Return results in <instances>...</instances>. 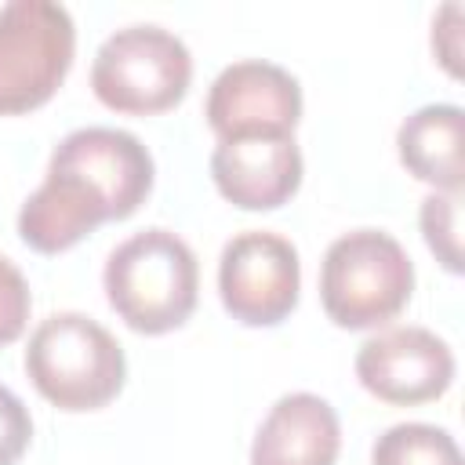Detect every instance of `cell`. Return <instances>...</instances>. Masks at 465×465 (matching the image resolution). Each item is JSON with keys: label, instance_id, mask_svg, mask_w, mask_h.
Here are the masks:
<instances>
[{"label": "cell", "instance_id": "obj_9", "mask_svg": "<svg viewBox=\"0 0 465 465\" xmlns=\"http://www.w3.org/2000/svg\"><path fill=\"white\" fill-rule=\"evenodd\" d=\"M203 116L218 142L251 134H294L302 116V87L276 62L240 58L211 80Z\"/></svg>", "mask_w": 465, "mask_h": 465}, {"label": "cell", "instance_id": "obj_12", "mask_svg": "<svg viewBox=\"0 0 465 465\" xmlns=\"http://www.w3.org/2000/svg\"><path fill=\"white\" fill-rule=\"evenodd\" d=\"M461 142H465V113L454 102L421 105L396 131L400 163L418 182H429L432 193H461L465 182Z\"/></svg>", "mask_w": 465, "mask_h": 465}, {"label": "cell", "instance_id": "obj_10", "mask_svg": "<svg viewBox=\"0 0 465 465\" xmlns=\"http://www.w3.org/2000/svg\"><path fill=\"white\" fill-rule=\"evenodd\" d=\"M218 193L243 211H272L302 185V149L294 134L225 138L211 153Z\"/></svg>", "mask_w": 465, "mask_h": 465}, {"label": "cell", "instance_id": "obj_4", "mask_svg": "<svg viewBox=\"0 0 465 465\" xmlns=\"http://www.w3.org/2000/svg\"><path fill=\"white\" fill-rule=\"evenodd\" d=\"M414 291V262L385 229L341 232L320 262L323 312L349 331L389 323Z\"/></svg>", "mask_w": 465, "mask_h": 465}, {"label": "cell", "instance_id": "obj_17", "mask_svg": "<svg viewBox=\"0 0 465 465\" xmlns=\"http://www.w3.org/2000/svg\"><path fill=\"white\" fill-rule=\"evenodd\" d=\"M432 51H436V58L443 62V69L450 76L461 73V65H458V58H461V4L458 0H450L436 11V18H432Z\"/></svg>", "mask_w": 465, "mask_h": 465}, {"label": "cell", "instance_id": "obj_16", "mask_svg": "<svg viewBox=\"0 0 465 465\" xmlns=\"http://www.w3.org/2000/svg\"><path fill=\"white\" fill-rule=\"evenodd\" d=\"M33 440V418L18 392L0 385V465H15Z\"/></svg>", "mask_w": 465, "mask_h": 465}, {"label": "cell", "instance_id": "obj_15", "mask_svg": "<svg viewBox=\"0 0 465 465\" xmlns=\"http://www.w3.org/2000/svg\"><path fill=\"white\" fill-rule=\"evenodd\" d=\"M29 309H33V294L22 269L0 254V345L15 341L25 331Z\"/></svg>", "mask_w": 465, "mask_h": 465}, {"label": "cell", "instance_id": "obj_5", "mask_svg": "<svg viewBox=\"0 0 465 465\" xmlns=\"http://www.w3.org/2000/svg\"><path fill=\"white\" fill-rule=\"evenodd\" d=\"M193 80L185 40L156 22H134L109 33L91 62V87L102 105L131 116H153L178 105Z\"/></svg>", "mask_w": 465, "mask_h": 465}, {"label": "cell", "instance_id": "obj_14", "mask_svg": "<svg viewBox=\"0 0 465 465\" xmlns=\"http://www.w3.org/2000/svg\"><path fill=\"white\" fill-rule=\"evenodd\" d=\"M418 222L436 262L447 272H461V193H429Z\"/></svg>", "mask_w": 465, "mask_h": 465}, {"label": "cell", "instance_id": "obj_3", "mask_svg": "<svg viewBox=\"0 0 465 465\" xmlns=\"http://www.w3.org/2000/svg\"><path fill=\"white\" fill-rule=\"evenodd\" d=\"M25 374L58 411H98L127 378V360L113 331L84 312H51L25 345Z\"/></svg>", "mask_w": 465, "mask_h": 465}, {"label": "cell", "instance_id": "obj_8", "mask_svg": "<svg viewBox=\"0 0 465 465\" xmlns=\"http://www.w3.org/2000/svg\"><path fill=\"white\" fill-rule=\"evenodd\" d=\"M360 385L392 407H418L440 400L454 381V352L429 327H389L356 349Z\"/></svg>", "mask_w": 465, "mask_h": 465}, {"label": "cell", "instance_id": "obj_1", "mask_svg": "<svg viewBox=\"0 0 465 465\" xmlns=\"http://www.w3.org/2000/svg\"><path fill=\"white\" fill-rule=\"evenodd\" d=\"M153 174L138 134L105 124L76 127L54 145L40 189L25 196L18 236L40 254L69 251L102 222L131 218L145 203Z\"/></svg>", "mask_w": 465, "mask_h": 465}, {"label": "cell", "instance_id": "obj_11", "mask_svg": "<svg viewBox=\"0 0 465 465\" xmlns=\"http://www.w3.org/2000/svg\"><path fill=\"white\" fill-rule=\"evenodd\" d=\"M341 425L334 407L316 392H287L262 418L251 465H334Z\"/></svg>", "mask_w": 465, "mask_h": 465}, {"label": "cell", "instance_id": "obj_7", "mask_svg": "<svg viewBox=\"0 0 465 465\" xmlns=\"http://www.w3.org/2000/svg\"><path fill=\"white\" fill-rule=\"evenodd\" d=\"M302 262L287 236L269 229L236 232L218 258V294L232 320L276 327L298 305Z\"/></svg>", "mask_w": 465, "mask_h": 465}, {"label": "cell", "instance_id": "obj_13", "mask_svg": "<svg viewBox=\"0 0 465 465\" xmlns=\"http://www.w3.org/2000/svg\"><path fill=\"white\" fill-rule=\"evenodd\" d=\"M371 465H461V450L458 440L440 425L400 421L374 440Z\"/></svg>", "mask_w": 465, "mask_h": 465}, {"label": "cell", "instance_id": "obj_2", "mask_svg": "<svg viewBox=\"0 0 465 465\" xmlns=\"http://www.w3.org/2000/svg\"><path fill=\"white\" fill-rule=\"evenodd\" d=\"M105 298L138 334H167L182 327L200 294V265L193 247L171 229H142L105 258Z\"/></svg>", "mask_w": 465, "mask_h": 465}, {"label": "cell", "instance_id": "obj_6", "mask_svg": "<svg viewBox=\"0 0 465 465\" xmlns=\"http://www.w3.org/2000/svg\"><path fill=\"white\" fill-rule=\"evenodd\" d=\"M76 51L69 7L54 0H7L0 7V113L44 105L65 80Z\"/></svg>", "mask_w": 465, "mask_h": 465}]
</instances>
